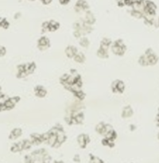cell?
I'll list each match as a JSON object with an SVG mask.
<instances>
[{"label":"cell","instance_id":"cell-4","mask_svg":"<svg viewBox=\"0 0 159 163\" xmlns=\"http://www.w3.org/2000/svg\"><path fill=\"white\" fill-rule=\"evenodd\" d=\"M158 138H159V134H158Z\"/></svg>","mask_w":159,"mask_h":163},{"label":"cell","instance_id":"cell-2","mask_svg":"<svg viewBox=\"0 0 159 163\" xmlns=\"http://www.w3.org/2000/svg\"><path fill=\"white\" fill-rule=\"evenodd\" d=\"M59 1H60V2H61V4H67L68 2H69V1H70V0H59Z\"/></svg>","mask_w":159,"mask_h":163},{"label":"cell","instance_id":"cell-3","mask_svg":"<svg viewBox=\"0 0 159 163\" xmlns=\"http://www.w3.org/2000/svg\"><path fill=\"white\" fill-rule=\"evenodd\" d=\"M51 1H52V0H42V2H43V3H45V4H49V3H50Z\"/></svg>","mask_w":159,"mask_h":163},{"label":"cell","instance_id":"cell-1","mask_svg":"<svg viewBox=\"0 0 159 163\" xmlns=\"http://www.w3.org/2000/svg\"><path fill=\"white\" fill-rule=\"evenodd\" d=\"M6 53V49H5L4 47L2 46H0V56H3V55Z\"/></svg>","mask_w":159,"mask_h":163}]
</instances>
